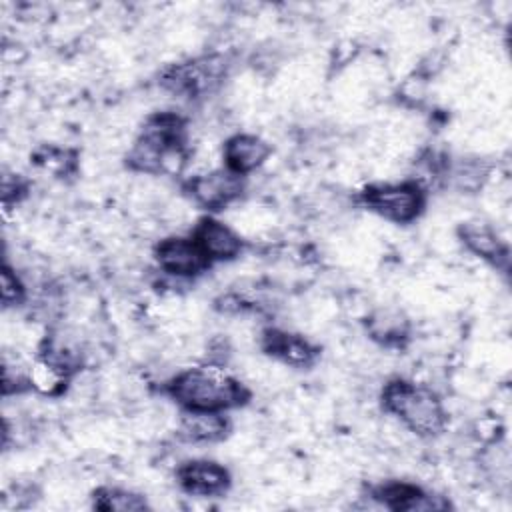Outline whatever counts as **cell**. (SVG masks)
<instances>
[{"instance_id": "cell-1", "label": "cell", "mask_w": 512, "mask_h": 512, "mask_svg": "<svg viewBox=\"0 0 512 512\" xmlns=\"http://www.w3.org/2000/svg\"><path fill=\"white\" fill-rule=\"evenodd\" d=\"M190 158L188 118L174 110L150 114L126 154V168L138 174H180Z\"/></svg>"}, {"instance_id": "cell-2", "label": "cell", "mask_w": 512, "mask_h": 512, "mask_svg": "<svg viewBox=\"0 0 512 512\" xmlns=\"http://www.w3.org/2000/svg\"><path fill=\"white\" fill-rule=\"evenodd\" d=\"M162 392L180 410L230 412L250 402V388L220 362H204L176 372L162 384Z\"/></svg>"}, {"instance_id": "cell-3", "label": "cell", "mask_w": 512, "mask_h": 512, "mask_svg": "<svg viewBox=\"0 0 512 512\" xmlns=\"http://www.w3.org/2000/svg\"><path fill=\"white\" fill-rule=\"evenodd\" d=\"M380 406L420 438H434L448 426V410L442 398L430 386L404 376H392L384 382Z\"/></svg>"}, {"instance_id": "cell-4", "label": "cell", "mask_w": 512, "mask_h": 512, "mask_svg": "<svg viewBox=\"0 0 512 512\" xmlns=\"http://www.w3.org/2000/svg\"><path fill=\"white\" fill-rule=\"evenodd\" d=\"M354 202L392 224L416 222L428 204V190L422 180L404 178L398 182H372L360 188Z\"/></svg>"}, {"instance_id": "cell-5", "label": "cell", "mask_w": 512, "mask_h": 512, "mask_svg": "<svg viewBox=\"0 0 512 512\" xmlns=\"http://www.w3.org/2000/svg\"><path fill=\"white\" fill-rule=\"evenodd\" d=\"M226 74V60L220 54H206L186 62H174L160 74V86L176 98L196 100L212 92Z\"/></svg>"}, {"instance_id": "cell-6", "label": "cell", "mask_w": 512, "mask_h": 512, "mask_svg": "<svg viewBox=\"0 0 512 512\" xmlns=\"http://www.w3.org/2000/svg\"><path fill=\"white\" fill-rule=\"evenodd\" d=\"M184 194L208 214H216L238 202L246 192V176L230 170L212 168L208 172L192 174L182 180Z\"/></svg>"}, {"instance_id": "cell-7", "label": "cell", "mask_w": 512, "mask_h": 512, "mask_svg": "<svg viewBox=\"0 0 512 512\" xmlns=\"http://www.w3.org/2000/svg\"><path fill=\"white\" fill-rule=\"evenodd\" d=\"M152 256L162 274L182 282L202 276L212 266L192 236H166L154 244Z\"/></svg>"}, {"instance_id": "cell-8", "label": "cell", "mask_w": 512, "mask_h": 512, "mask_svg": "<svg viewBox=\"0 0 512 512\" xmlns=\"http://www.w3.org/2000/svg\"><path fill=\"white\" fill-rule=\"evenodd\" d=\"M370 498L378 506L394 512H432L452 508L448 498L404 480H384L370 486Z\"/></svg>"}, {"instance_id": "cell-9", "label": "cell", "mask_w": 512, "mask_h": 512, "mask_svg": "<svg viewBox=\"0 0 512 512\" xmlns=\"http://www.w3.org/2000/svg\"><path fill=\"white\" fill-rule=\"evenodd\" d=\"M176 484L178 488L196 498H216L224 496L232 488V474L230 470L216 462L206 458H194L186 460L176 466Z\"/></svg>"}, {"instance_id": "cell-10", "label": "cell", "mask_w": 512, "mask_h": 512, "mask_svg": "<svg viewBox=\"0 0 512 512\" xmlns=\"http://www.w3.org/2000/svg\"><path fill=\"white\" fill-rule=\"evenodd\" d=\"M260 350L290 368H312L320 358V346L298 332L268 326L260 332Z\"/></svg>"}, {"instance_id": "cell-11", "label": "cell", "mask_w": 512, "mask_h": 512, "mask_svg": "<svg viewBox=\"0 0 512 512\" xmlns=\"http://www.w3.org/2000/svg\"><path fill=\"white\" fill-rule=\"evenodd\" d=\"M456 236L470 254L478 256L480 260H484L486 264H490L492 268L508 276L510 246L488 222H482V220L462 222L456 228Z\"/></svg>"}, {"instance_id": "cell-12", "label": "cell", "mask_w": 512, "mask_h": 512, "mask_svg": "<svg viewBox=\"0 0 512 512\" xmlns=\"http://www.w3.org/2000/svg\"><path fill=\"white\" fill-rule=\"evenodd\" d=\"M190 236L196 240V244L202 248L212 264L236 260L244 252L242 236L232 226L218 220L214 214L198 218Z\"/></svg>"}, {"instance_id": "cell-13", "label": "cell", "mask_w": 512, "mask_h": 512, "mask_svg": "<svg viewBox=\"0 0 512 512\" xmlns=\"http://www.w3.org/2000/svg\"><path fill=\"white\" fill-rule=\"evenodd\" d=\"M368 338L388 350H402L412 338V320L398 306H378L364 318Z\"/></svg>"}, {"instance_id": "cell-14", "label": "cell", "mask_w": 512, "mask_h": 512, "mask_svg": "<svg viewBox=\"0 0 512 512\" xmlns=\"http://www.w3.org/2000/svg\"><path fill=\"white\" fill-rule=\"evenodd\" d=\"M272 154V146L258 134L236 132L224 140L222 166L234 174L246 176L266 164Z\"/></svg>"}, {"instance_id": "cell-15", "label": "cell", "mask_w": 512, "mask_h": 512, "mask_svg": "<svg viewBox=\"0 0 512 512\" xmlns=\"http://www.w3.org/2000/svg\"><path fill=\"white\" fill-rule=\"evenodd\" d=\"M36 360L72 380L84 366V352L72 336H66L62 330H50L38 344Z\"/></svg>"}, {"instance_id": "cell-16", "label": "cell", "mask_w": 512, "mask_h": 512, "mask_svg": "<svg viewBox=\"0 0 512 512\" xmlns=\"http://www.w3.org/2000/svg\"><path fill=\"white\" fill-rule=\"evenodd\" d=\"M178 438L186 444H218L232 432V420L226 412L180 410Z\"/></svg>"}, {"instance_id": "cell-17", "label": "cell", "mask_w": 512, "mask_h": 512, "mask_svg": "<svg viewBox=\"0 0 512 512\" xmlns=\"http://www.w3.org/2000/svg\"><path fill=\"white\" fill-rule=\"evenodd\" d=\"M492 172V166L484 158H446L438 178L464 194H476L484 188Z\"/></svg>"}, {"instance_id": "cell-18", "label": "cell", "mask_w": 512, "mask_h": 512, "mask_svg": "<svg viewBox=\"0 0 512 512\" xmlns=\"http://www.w3.org/2000/svg\"><path fill=\"white\" fill-rule=\"evenodd\" d=\"M30 160L40 170H46L62 180L68 176H74L78 170V152L72 148L56 146V144H40L30 154Z\"/></svg>"}, {"instance_id": "cell-19", "label": "cell", "mask_w": 512, "mask_h": 512, "mask_svg": "<svg viewBox=\"0 0 512 512\" xmlns=\"http://www.w3.org/2000/svg\"><path fill=\"white\" fill-rule=\"evenodd\" d=\"M92 508L104 512H140L150 506L138 492L120 486H100L92 492Z\"/></svg>"}, {"instance_id": "cell-20", "label": "cell", "mask_w": 512, "mask_h": 512, "mask_svg": "<svg viewBox=\"0 0 512 512\" xmlns=\"http://www.w3.org/2000/svg\"><path fill=\"white\" fill-rule=\"evenodd\" d=\"M0 294H2V306L4 308H18V306H22L28 300L26 284L22 282L18 272L8 262L2 264V288H0Z\"/></svg>"}, {"instance_id": "cell-21", "label": "cell", "mask_w": 512, "mask_h": 512, "mask_svg": "<svg viewBox=\"0 0 512 512\" xmlns=\"http://www.w3.org/2000/svg\"><path fill=\"white\" fill-rule=\"evenodd\" d=\"M30 184L20 174H4L2 176V206H16L20 200L28 196Z\"/></svg>"}]
</instances>
